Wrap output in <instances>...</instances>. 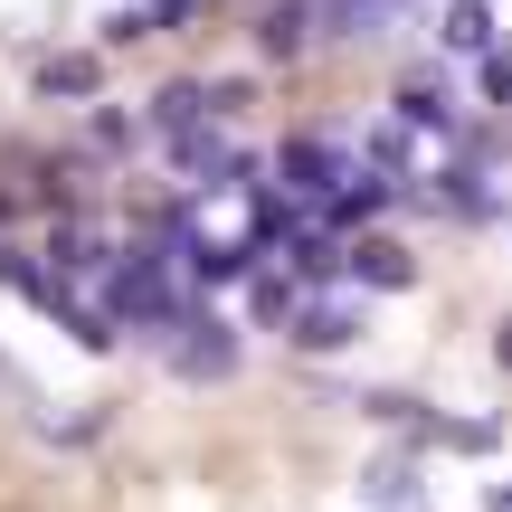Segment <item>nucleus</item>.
I'll return each instance as SVG.
<instances>
[{"label":"nucleus","mask_w":512,"mask_h":512,"mask_svg":"<svg viewBox=\"0 0 512 512\" xmlns=\"http://www.w3.org/2000/svg\"><path fill=\"white\" fill-rule=\"evenodd\" d=\"M181 332H190V342H181V370H190V380H228V370H238V332H228L219 313H209V323L190 313Z\"/></svg>","instance_id":"nucleus-2"},{"label":"nucleus","mask_w":512,"mask_h":512,"mask_svg":"<svg viewBox=\"0 0 512 512\" xmlns=\"http://www.w3.org/2000/svg\"><path fill=\"white\" fill-rule=\"evenodd\" d=\"M95 86V57H48V95H86Z\"/></svg>","instance_id":"nucleus-11"},{"label":"nucleus","mask_w":512,"mask_h":512,"mask_svg":"<svg viewBox=\"0 0 512 512\" xmlns=\"http://www.w3.org/2000/svg\"><path fill=\"white\" fill-rule=\"evenodd\" d=\"M494 351H503V370H512V323H503V342H494Z\"/></svg>","instance_id":"nucleus-12"},{"label":"nucleus","mask_w":512,"mask_h":512,"mask_svg":"<svg viewBox=\"0 0 512 512\" xmlns=\"http://www.w3.org/2000/svg\"><path fill=\"white\" fill-rule=\"evenodd\" d=\"M342 275H351V285H408V247H389V238H351V247H342Z\"/></svg>","instance_id":"nucleus-4"},{"label":"nucleus","mask_w":512,"mask_h":512,"mask_svg":"<svg viewBox=\"0 0 512 512\" xmlns=\"http://www.w3.org/2000/svg\"><path fill=\"white\" fill-rule=\"evenodd\" d=\"M484 38H494V19H484L475 0H456V10H446V48H484Z\"/></svg>","instance_id":"nucleus-9"},{"label":"nucleus","mask_w":512,"mask_h":512,"mask_svg":"<svg viewBox=\"0 0 512 512\" xmlns=\"http://www.w3.org/2000/svg\"><path fill=\"white\" fill-rule=\"evenodd\" d=\"M304 19H313L304 0H285V10H266V48H275V57H285V48H304Z\"/></svg>","instance_id":"nucleus-10"},{"label":"nucleus","mask_w":512,"mask_h":512,"mask_svg":"<svg viewBox=\"0 0 512 512\" xmlns=\"http://www.w3.org/2000/svg\"><path fill=\"white\" fill-rule=\"evenodd\" d=\"M275 181H285L294 209H332L361 181V162H351V143H332V133H294V143L275 152Z\"/></svg>","instance_id":"nucleus-1"},{"label":"nucleus","mask_w":512,"mask_h":512,"mask_svg":"<svg viewBox=\"0 0 512 512\" xmlns=\"http://www.w3.org/2000/svg\"><path fill=\"white\" fill-rule=\"evenodd\" d=\"M209 105H219L209 86H162V95H152V124L181 143V133H200V114H209Z\"/></svg>","instance_id":"nucleus-5"},{"label":"nucleus","mask_w":512,"mask_h":512,"mask_svg":"<svg viewBox=\"0 0 512 512\" xmlns=\"http://www.w3.org/2000/svg\"><path fill=\"white\" fill-rule=\"evenodd\" d=\"M408 152H418V143H408V124H370L361 133V162H380V171H408Z\"/></svg>","instance_id":"nucleus-8"},{"label":"nucleus","mask_w":512,"mask_h":512,"mask_svg":"<svg viewBox=\"0 0 512 512\" xmlns=\"http://www.w3.org/2000/svg\"><path fill=\"white\" fill-rule=\"evenodd\" d=\"M361 313H351V304H304V313H294V342H304V351H342V342H361Z\"/></svg>","instance_id":"nucleus-3"},{"label":"nucleus","mask_w":512,"mask_h":512,"mask_svg":"<svg viewBox=\"0 0 512 512\" xmlns=\"http://www.w3.org/2000/svg\"><path fill=\"white\" fill-rule=\"evenodd\" d=\"M399 114H408V124H456V95H446V76H408V86H399Z\"/></svg>","instance_id":"nucleus-6"},{"label":"nucleus","mask_w":512,"mask_h":512,"mask_svg":"<svg viewBox=\"0 0 512 512\" xmlns=\"http://www.w3.org/2000/svg\"><path fill=\"white\" fill-rule=\"evenodd\" d=\"M190 10H200V0H124V10L105 19V38H152L162 19H190Z\"/></svg>","instance_id":"nucleus-7"}]
</instances>
